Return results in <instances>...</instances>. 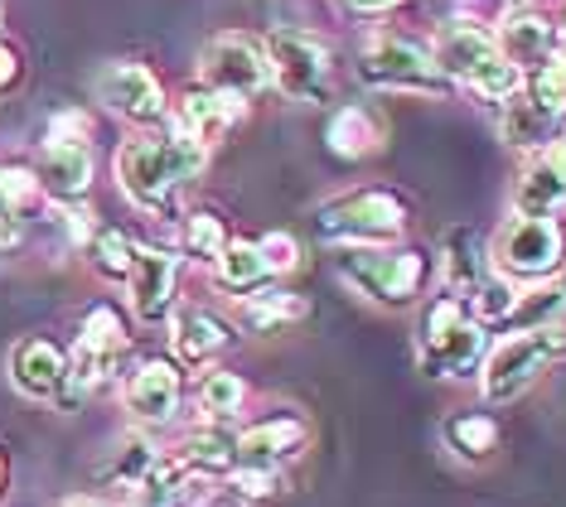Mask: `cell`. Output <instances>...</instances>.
Wrapping results in <instances>:
<instances>
[{
	"label": "cell",
	"instance_id": "obj_1",
	"mask_svg": "<svg viewBox=\"0 0 566 507\" xmlns=\"http://www.w3.org/2000/svg\"><path fill=\"white\" fill-rule=\"evenodd\" d=\"M203 169V146L185 131L160 136V140H126L117 150V179L140 208H170L175 189L189 184Z\"/></svg>",
	"mask_w": 566,
	"mask_h": 507
},
{
	"label": "cell",
	"instance_id": "obj_2",
	"mask_svg": "<svg viewBox=\"0 0 566 507\" xmlns=\"http://www.w3.org/2000/svg\"><path fill=\"white\" fill-rule=\"evenodd\" d=\"M441 68L460 83H470L480 97L499 102L518 93V68L499 54V44L474 24H450L441 34Z\"/></svg>",
	"mask_w": 566,
	"mask_h": 507
},
{
	"label": "cell",
	"instance_id": "obj_3",
	"mask_svg": "<svg viewBox=\"0 0 566 507\" xmlns=\"http://www.w3.org/2000/svg\"><path fill=\"white\" fill-rule=\"evenodd\" d=\"M566 348V334L557 324H547V329H523V334H509L504 344L489 353V368H484V397L494 401V406H504L523 392L527 382H533L537 372H543V362L552 353H562Z\"/></svg>",
	"mask_w": 566,
	"mask_h": 507
},
{
	"label": "cell",
	"instance_id": "obj_4",
	"mask_svg": "<svg viewBox=\"0 0 566 507\" xmlns=\"http://www.w3.org/2000/svg\"><path fill=\"white\" fill-rule=\"evenodd\" d=\"M484 353L480 324L460 315L455 300H436L427 315V338L417 348V362L427 377H465Z\"/></svg>",
	"mask_w": 566,
	"mask_h": 507
},
{
	"label": "cell",
	"instance_id": "obj_5",
	"mask_svg": "<svg viewBox=\"0 0 566 507\" xmlns=\"http://www.w3.org/2000/svg\"><path fill=\"white\" fill-rule=\"evenodd\" d=\"M315 228L329 242H388L402 232V203L392 193H349L319 208Z\"/></svg>",
	"mask_w": 566,
	"mask_h": 507
},
{
	"label": "cell",
	"instance_id": "obj_6",
	"mask_svg": "<svg viewBox=\"0 0 566 507\" xmlns=\"http://www.w3.org/2000/svg\"><path fill=\"white\" fill-rule=\"evenodd\" d=\"M272 77L286 87V97L295 102H325L334 87V68H329V49L311 34L281 30L272 34Z\"/></svg>",
	"mask_w": 566,
	"mask_h": 507
},
{
	"label": "cell",
	"instance_id": "obj_7",
	"mask_svg": "<svg viewBox=\"0 0 566 507\" xmlns=\"http://www.w3.org/2000/svg\"><path fill=\"white\" fill-rule=\"evenodd\" d=\"M203 83L223 97H256L272 83V54L242 34H223L203 49Z\"/></svg>",
	"mask_w": 566,
	"mask_h": 507
},
{
	"label": "cell",
	"instance_id": "obj_8",
	"mask_svg": "<svg viewBox=\"0 0 566 507\" xmlns=\"http://www.w3.org/2000/svg\"><path fill=\"white\" fill-rule=\"evenodd\" d=\"M427 262L421 252H349L344 256V281L358 285L364 295H378L388 305H402L417 295Z\"/></svg>",
	"mask_w": 566,
	"mask_h": 507
},
{
	"label": "cell",
	"instance_id": "obj_9",
	"mask_svg": "<svg viewBox=\"0 0 566 507\" xmlns=\"http://www.w3.org/2000/svg\"><path fill=\"white\" fill-rule=\"evenodd\" d=\"M364 77L378 87H402V93H441L446 87L441 63H431L407 39H378V44H368Z\"/></svg>",
	"mask_w": 566,
	"mask_h": 507
},
{
	"label": "cell",
	"instance_id": "obj_10",
	"mask_svg": "<svg viewBox=\"0 0 566 507\" xmlns=\"http://www.w3.org/2000/svg\"><path fill=\"white\" fill-rule=\"evenodd\" d=\"M562 262V232L547 218H513L499 232V266L513 276H547Z\"/></svg>",
	"mask_w": 566,
	"mask_h": 507
},
{
	"label": "cell",
	"instance_id": "obj_11",
	"mask_svg": "<svg viewBox=\"0 0 566 507\" xmlns=\"http://www.w3.org/2000/svg\"><path fill=\"white\" fill-rule=\"evenodd\" d=\"M97 97L112 112L132 116V122H160L165 116V93L140 63H112L97 73Z\"/></svg>",
	"mask_w": 566,
	"mask_h": 507
},
{
	"label": "cell",
	"instance_id": "obj_12",
	"mask_svg": "<svg viewBox=\"0 0 566 507\" xmlns=\"http://www.w3.org/2000/svg\"><path fill=\"white\" fill-rule=\"evenodd\" d=\"M63 372H69V358L49 338H24V344H15V353H10V382L24 397H54L63 387Z\"/></svg>",
	"mask_w": 566,
	"mask_h": 507
},
{
	"label": "cell",
	"instance_id": "obj_13",
	"mask_svg": "<svg viewBox=\"0 0 566 507\" xmlns=\"http://www.w3.org/2000/svg\"><path fill=\"white\" fill-rule=\"evenodd\" d=\"M566 199V140L543 150V160H533L518 179V213L543 218Z\"/></svg>",
	"mask_w": 566,
	"mask_h": 507
},
{
	"label": "cell",
	"instance_id": "obj_14",
	"mask_svg": "<svg viewBox=\"0 0 566 507\" xmlns=\"http://www.w3.org/2000/svg\"><path fill=\"white\" fill-rule=\"evenodd\" d=\"M170 295H175V256L165 252H136L132 256V300H136V315L146 324L165 319L170 309Z\"/></svg>",
	"mask_w": 566,
	"mask_h": 507
},
{
	"label": "cell",
	"instance_id": "obj_15",
	"mask_svg": "<svg viewBox=\"0 0 566 507\" xmlns=\"http://www.w3.org/2000/svg\"><path fill=\"white\" fill-rule=\"evenodd\" d=\"M40 179L59 199H78L93 184V155H87L83 140H49L40 155Z\"/></svg>",
	"mask_w": 566,
	"mask_h": 507
},
{
	"label": "cell",
	"instance_id": "obj_16",
	"mask_svg": "<svg viewBox=\"0 0 566 507\" xmlns=\"http://www.w3.org/2000/svg\"><path fill=\"white\" fill-rule=\"evenodd\" d=\"M126 406H132L136 421H170L179 406V372L170 362H146L126 382Z\"/></svg>",
	"mask_w": 566,
	"mask_h": 507
},
{
	"label": "cell",
	"instance_id": "obj_17",
	"mask_svg": "<svg viewBox=\"0 0 566 507\" xmlns=\"http://www.w3.org/2000/svg\"><path fill=\"white\" fill-rule=\"evenodd\" d=\"M305 445V431L295 421H266L256 431L238 435V464L242 469H276V464L295 460Z\"/></svg>",
	"mask_w": 566,
	"mask_h": 507
},
{
	"label": "cell",
	"instance_id": "obj_18",
	"mask_svg": "<svg viewBox=\"0 0 566 507\" xmlns=\"http://www.w3.org/2000/svg\"><path fill=\"white\" fill-rule=\"evenodd\" d=\"M484 281H489V256H484L480 232L455 228L446 237V285L455 295H474Z\"/></svg>",
	"mask_w": 566,
	"mask_h": 507
},
{
	"label": "cell",
	"instance_id": "obj_19",
	"mask_svg": "<svg viewBox=\"0 0 566 507\" xmlns=\"http://www.w3.org/2000/svg\"><path fill=\"white\" fill-rule=\"evenodd\" d=\"M238 116V97H223V93H189L185 107H179V131L199 146H213L218 136L233 126Z\"/></svg>",
	"mask_w": 566,
	"mask_h": 507
},
{
	"label": "cell",
	"instance_id": "obj_20",
	"mask_svg": "<svg viewBox=\"0 0 566 507\" xmlns=\"http://www.w3.org/2000/svg\"><path fill=\"white\" fill-rule=\"evenodd\" d=\"M557 122H562V107H547L543 97H513L504 107L499 131H504L509 146H543L557 131Z\"/></svg>",
	"mask_w": 566,
	"mask_h": 507
},
{
	"label": "cell",
	"instance_id": "obj_21",
	"mask_svg": "<svg viewBox=\"0 0 566 507\" xmlns=\"http://www.w3.org/2000/svg\"><path fill=\"white\" fill-rule=\"evenodd\" d=\"M499 54H504L513 68H518V63H543L552 54V24L537 20V15H509L504 39H499Z\"/></svg>",
	"mask_w": 566,
	"mask_h": 507
},
{
	"label": "cell",
	"instance_id": "obj_22",
	"mask_svg": "<svg viewBox=\"0 0 566 507\" xmlns=\"http://www.w3.org/2000/svg\"><path fill=\"white\" fill-rule=\"evenodd\" d=\"M223 344H228L223 319L199 315V309H195V315H179V319H175V348H179V358H185V362L213 358Z\"/></svg>",
	"mask_w": 566,
	"mask_h": 507
},
{
	"label": "cell",
	"instance_id": "obj_23",
	"mask_svg": "<svg viewBox=\"0 0 566 507\" xmlns=\"http://www.w3.org/2000/svg\"><path fill=\"white\" fill-rule=\"evenodd\" d=\"M329 150L344 155V160H358V155L378 150V122L364 107H344L329 122Z\"/></svg>",
	"mask_w": 566,
	"mask_h": 507
},
{
	"label": "cell",
	"instance_id": "obj_24",
	"mask_svg": "<svg viewBox=\"0 0 566 507\" xmlns=\"http://www.w3.org/2000/svg\"><path fill=\"white\" fill-rule=\"evenodd\" d=\"M179 460L199 474H218V469H228V464H238V440H228L223 431H199L185 440Z\"/></svg>",
	"mask_w": 566,
	"mask_h": 507
},
{
	"label": "cell",
	"instance_id": "obj_25",
	"mask_svg": "<svg viewBox=\"0 0 566 507\" xmlns=\"http://www.w3.org/2000/svg\"><path fill=\"white\" fill-rule=\"evenodd\" d=\"M248 324L256 334H272V329H281V324H291V319H301L305 315V300H295V295H286V291H262L256 300H248Z\"/></svg>",
	"mask_w": 566,
	"mask_h": 507
},
{
	"label": "cell",
	"instance_id": "obj_26",
	"mask_svg": "<svg viewBox=\"0 0 566 507\" xmlns=\"http://www.w3.org/2000/svg\"><path fill=\"white\" fill-rule=\"evenodd\" d=\"M262 271H266L262 246H252V242H233V246H223V252H218V281L233 285V291H248V285H256Z\"/></svg>",
	"mask_w": 566,
	"mask_h": 507
},
{
	"label": "cell",
	"instance_id": "obj_27",
	"mask_svg": "<svg viewBox=\"0 0 566 507\" xmlns=\"http://www.w3.org/2000/svg\"><path fill=\"white\" fill-rule=\"evenodd\" d=\"M446 435L465 460H484V454H494V445H499V431L489 415H460V421L446 425Z\"/></svg>",
	"mask_w": 566,
	"mask_h": 507
},
{
	"label": "cell",
	"instance_id": "obj_28",
	"mask_svg": "<svg viewBox=\"0 0 566 507\" xmlns=\"http://www.w3.org/2000/svg\"><path fill=\"white\" fill-rule=\"evenodd\" d=\"M562 309H566V285H543V291H533V300L513 305V315H518L527 329H547Z\"/></svg>",
	"mask_w": 566,
	"mask_h": 507
},
{
	"label": "cell",
	"instance_id": "obj_29",
	"mask_svg": "<svg viewBox=\"0 0 566 507\" xmlns=\"http://www.w3.org/2000/svg\"><path fill=\"white\" fill-rule=\"evenodd\" d=\"M242 406V382L233 372H213L209 382H203V411L209 415H233Z\"/></svg>",
	"mask_w": 566,
	"mask_h": 507
},
{
	"label": "cell",
	"instance_id": "obj_30",
	"mask_svg": "<svg viewBox=\"0 0 566 507\" xmlns=\"http://www.w3.org/2000/svg\"><path fill=\"white\" fill-rule=\"evenodd\" d=\"M34 199V175L30 169H0V223L15 218L20 203Z\"/></svg>",
	"mask_w": 566,
	"mask_h": 507
},
{
	"label": "cell",
	"instance_id": "obj_31",
	"mask_svg": "<svg viewBox=\"0 0 566 507\" xmlns=\"http://www.w3.org/2000/svg\"><path fill=\"white\" fill-rule=\"evenodd\" d=\"M93 252H97V266L102 271H107V276H132V242H126L122 237V232H97V246H93Z\"/></svg>",
	"mask_w": 566,
	"mask_h": 507
},
{
	"label": "cell",
	"instance_id": "obj_32",
	"mask_svg": "<svg viewBox=\"0 0 566 507\" xmlns=\"http://www.w3.org/2000/svg\"><path fill=\"white\" fill-rule=\"evenodd\" d=\"M474 305H480V315H484V319H509V315H513V305H518V300H513L509 281L489 271V281L480 285V291H474Z\"/></svg>",
	"mask_w": 566,
	"mask_h": 507
},
{
	"label": "cell",
	"instance_id": "obj_33",
	"mask_svg": "<svg viewBox=\"0 0 566 507\" xmlns=\"http://www.w3.org/2000/svg\"><path fill=\"white\" fill-rule=\"evenodd\" d=\"M185 242H189V252H195V256H218V252H223V223H218L213 213H195V218H189Z\"/></svg>",
	"mask_w": 566,
	"mask_h": 507
},
{
	"label": "cell",
	"instance_id": "obj_34",
	"mask_svg": "<svg viewBox=\"0 0 566 507\" xmlns=\"http://www.w3.org/2000/svg\"><path fill=\"white\" fill-rule=\"evenodd\" d=\"M533 97H543L547 107H566V63H543L533 83Z\"/></svg>",
	"mask_w": 566,
	"mask_h": 507
},
{
	"label": "cell",
	"instance_id": "obj_35",
	"mask_svg": "<svg viewBox=\"0 0 566 507\" xmlns=\"http://www.w3.org/2000/svg\"><path fill=\"white\" fill-rule=\"evenodd\" d=\"M262 262H266V271H291L301 262V246H295L286 232H272V237L262 242Z\"/></svg>",
	"mask_w": 566,
	"mask_h": 507
},
{
	"label": "cell",
	"instance_id": "obj_36",
	"mask_svg": "<svg viewBox=\"0 0 566 507\" xmlns=\"http://www.w3.org/2000/svg\"><path fill=\"white\" fill-rule=\"evenodd\" d=\"M238 488L252 498H266V493H276V469H238Z\"/></svg>",
	"mask_w": 566,
	"mask_h": 507
},
{
	"label": "cell",
	"instance_id": "obj_37",
	"mask_svg": "<svg viewBox=\"0 0 566 507\" xmlns=\"http://www.w3.org/2000/svg\"><path fill=\"white\" fill-rule=\"evenodd\" d=\"M15 73H20V63H15V54H10L6 44H0V87H10L15 83Z\"/></svg>",
	"mask_w": 566,
	"mask_h": 507
},
{
	"label": "cell",
	"instance_id": "obj_38",
	"mask_svg": "<svg viewBox=\"0 0 566 507\" xmlns=\"http://www.w3.org/2000/svg\"><path fill=\"white\" fill-rule=\"evenodd\" d=\"M354 10H388V6H397V0H349Z\"/></svg>",
	"mask_w": 566,
	"mask_h": 507
},
{
	"label": "cell",
	"instance_id": "obj_39",
	"mask_svg": "<svg viewBox=\"0 0 566 507\" xmlns=\"http://www.w3.org/2000/svg\"><path fill=\"white\" fill-rule=\"evenodd\" d=\"M63 507H102V503H93V498H69Z\"/></svg>",
	"mask_w": 566,
	"mask_h": 507
},
{
	"label": "cell",
	"instance_id": "obj_40",
	"mask_svg": "<svg viewBox=\"0 0 566 507\" xmlns=\"http://www.w3.org/2000/svg\"><path fill=\"white\" fill-rule=\"evenodd\" d=\"M0 498H6V454H0Z\"/></svg>",
	"mask_w": 566,
	"mask_h": 507
}]
</instances>
